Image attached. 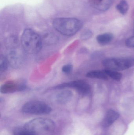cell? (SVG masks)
Wrapping results in <instances>:
<instances>
[{"label":"cell","instance_id":"cell-11","mask_svg":"<svg viewBox=\"0 0 134 135\" xmlns=\"http://www.w3.org/2000/svg\"><path fill=\"white\" fill-rule=\"evenodd\" d=\"M73 94L71 91L65 90L59 93L56 97V100L60 104H65L68 102L72 98Z\"/></svg>","mask_w":134,"mask_h":135},{"label":"cell","instance_id":"cell-4","mask_svg":"<svg viewBox=\"0 0 134 135\" xmlns=\"http://www.w3.org/2000/svg\"><path fill=\"white\" fill-rule=\"evenodd\" d=\"M21 112L26 114L32 115H46L51 113L52 109L45 102L40 101L33 100L28 102L23 105Z\"/></svg>","mask_w":134,"mask_h":135},{"label":"cell","instance_id":"cell-9","mask_svg":"<svg viewBox=\"0 0 134 135\" xmlns=\"http://www.w3.org/2000/svg\"><path fill=\"white\" fill-rule=\"evenodd\" d=\"M119 117V114L113 109H109L107 111L101 122L103 127H110L114 123Z\"/></svg>","mask_w":134,"mask_h":135},{"label":"cell","instance_id":"cell-6","mask_svg":"<svg viewBox=\"0 0 134 135\" xmlns=\"http://www.w3.org/2000/svg\"><path fill=\"white\" fill-rule=\"evenodd\" d=\"M65 88L74 89L78 93L83 95H87L91 90L90 85L88 83L83 80H76L64 83L53 88L54 89H63Z\"/></svg>","mask_w":134,"mask_h":135},{"label":"cell","instance_id":"cell-14","mask_svg":"<svg viewBox=\"0 0 134 135\" xmlns=\"http://www.w3.org/2000/svg\"><path fill=\"white\" fill-rule=\"evenodd\" d=\"M104 71L109 78H111L115 81H120L122 78V75L119 71L108 69L104 70Z\"/></svg>","mask_w":134,"mask_h":135},{"label":"cell","instance_id":"cell-17","mask_svg":"<svg viewBox=\"0 0 134 135\" xmlns=\"http://www.w3.org/2000/svg\"><path fill=\"white\" fill-rule=\"evenodd\" d=\"M9 62L8 59L4 55H1L0 57V70L1 72L5 71L8 67Z\"/></svg>","mask_w":134,"mask_h":135},{"label":"cell","instance_id":"cell-15","mask_svg":"<svg viewBox=\"0 0 134 135\" xmlns=\"http://www.w3.org/2000/svg\"><path fill=\"white\" fill-rule=\"evenodd\" d=\"M129 6L125 0H122L116 6V9L121 14L125 15L129 9Z\"/></svg>","mask_w":134,"mask_h":135},{"label":"cell","instance_id":"cell-1","mask_svg":"<svg viewBox=\"0 0 134 135\" xmlns=\"http://www.w3.org/2000/svg\"><path fill=\"white\" fill-rule=\"evenodd\" d=\"M21 46L23 50L30 54H35L42 48V41L40 36L30 28L25 29L21 37Z\"/></svg>","mask_w":134,"mask_h":135},{"label":"cell","instance_id":"cell-5","mask_svg":"<svg viewBox=\"0 0 134 135\" xmlns=\"http://www.w3.org/2000/svg\"><path fill=\"white\" fill-rule=\"evenodd\" d=\"M102 65L106 69L113 70L123 71L134 66V59L132 58H108L102 61Z\"/></svg>","mask_w":134,"mask_h":135},{"label":"cell","instance_id":"cell-3","mask_svg":"<svg viewBox=\"0 0 134 135\" xmlns=\"http://www.w3.org/2000/svg\"><path fill=\"white\" fill-rule=\"evenodd\" d=\"M24 127L36 134L42 133H52L56 128L55 123L47 118H39L34 119L26 123Z\"/></svg>","mask_w":134,"mask_h":135},{"label":"cell","instance_id":"cell-16","mask_svg":"<svg viewBox=\"0 0 134 135\" xmlns=\"http://www.w3.org/2000/svg\"><path fill=\"white\" fill-rule=\"evenodd\" d=\"M14 135H38L35 133L23 128H17L14 129L13 131Z\"/></svg>","mask_w":134,"mask_h":135},{"label":"cell","instance_id":"cell-20","mask_svg":"<svg viewBox=\"0 0 134 135\" xmlns=\"http://www.w3.org/2000/svg\"><path fill=\"white\" fill-rule=\"evenodd\" d=\"M126 44L128 47H134V36L127 40Z\"/></svg>","mask_w":134,"mask_h":135},{"label":"cell","instance_id":"cell-10","mask_svg":"<svg viewBox=\"0 0 134 135\" xmlns=\"http://www.w3.org/2000/svg\"><path fill=\"white\" fill-rule=\"evenodd\" d=\"M89 2L94 8L105 11L109 8L112 4V0H89Z\"/></svg>","mask_w":134,"mask_h":135},{"label":"cell","instance_id":"cell-18","mask_svg":"<svg viewBox=\"0 0 134 135\" xmlns=\"http://www.w3.org/2000/svg\"><path fill=\"white\" fill-rule=\"evenodd\" d=\"M93 35V33L90 30H85L82 33L81 38L83 40H87L90 38Z\"/></svg>","mask_w":134,"mask_h":135},{"label":"cell","instance_id":"cell-19","mask_svg":"<svg viewBox=\"0 0 134 135\" xmlns=\"http://www.w3.org/2000/svg\"><path fill=\"white\" fill-rule=\"evenodd\" d=\"M73 70V66L71 64L65 65L62 68V71L65 74H69Z\"/></svg>","mask_w":134,"mask_h":135},{"label":"cell","instance_id":"cell-13","mask_svg":"<svg viewBox=\"0 0 134 135\" xmlns=\"http://www.w3.org/2000/svg\"><path fill=\"white\" fill-rule=\"evenodd\" d=\"M113 39V35L111 33H104L98 36L97 40L98 42L101 45L108 44Z\"/></svg>","mask_w":134,"mask_h":135},{"label":"cell","instance_id":"cell-8","mask_svg":"<svg viewBox=\"0 0 134 135\" xmlns=\"http://www.w3.org/2000/svg\"><path fill=\"white\" fill-rule=\"evenodd\" d=\"M15 49V47H13L9 51L7 59L11 66L17 68L19 67L22 64L23 58L19 51Z\"/></svg>","mask_w":134,"mask_h":135},{"label":"cell","instance_id":"cell-12","mask_svg":"<svg viewBox=\"0 0 134 135\" xmlns=\"http://www.w3.org/2000/svg\"><path fill=\"white\" fill-rule=\"evenodd\" d=\"M87 78L92 79H97L101 80H107L109 79L108 76L103 70H92L87 72L86 75Z\"/></svg>","mask_w":134,"mask_h":135},{"label":"cell","instance_id":"cell-7","mask_svg":"<svg viewBox=\"0 0 134 135\" xmlns=\"http://www.w3.org/2000/svg\"><path fill=\"white\" fill-rule=\"evenodd\" d=\"M26 86L23 81H9L6 82L1 87V92L3 94L12 93L25 90Z\"/></svg>","mask_w":134,"mask_h":135},{"label":"cell","instance_id":"cell-2","mask_svg":"<svg viewBox=\"0 0 134 135\" xmlns=\"http://www.w3.org/2000/svg\"><path fill=\"white\" fill-rule=\"evenodd\" d=\"M53 27L60 34L66 36H72L82 27V21L73 18H57L53 22Z\"/></svg>","mask_w":134,"mask_h":135}]
</instances>
